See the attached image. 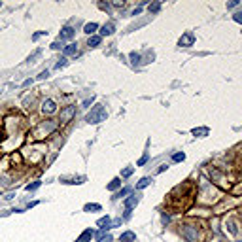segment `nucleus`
Wrapping results in <instances>:
<instances>
[{
    "label": "nucleus",
    "mask_w": 242,
    "mask_h": 242,
    "mask_svg": "<svg viewBox=\"0 0 242 242\" xmlns=\"http://www.w3.org/2000/svg\"><path fill=\"white\" fill-rule=\"evenodd\" d=\"M57 121H53V119H49V121H42V123L36 127V129L32 131V136L36 138V140H40V138H44V136H47V134H51L55 129H57Z\"/></svg>",
    "instance_id": "obj_1"
},
{
    "label": "nucleus",
    "mask_w": 242,
    "mask_h": 242,
    "mask_svg": "<svg viewBox=\"0 0 242 242\" xmlns=\"http://www.w3.org/2000/svg\"><path fill=\"white\" fill-rule=\"evenodd\" d=\"M104 119H106V108H104L102 104L93 106V108H91V112L85 116V121H87V123H93V125L102 123Z\"/></svg>",
    "instance_id": "obj_2"
},
{
    "label": "nucleus",
    "mask_w": 242,
    "mask_h": 242,
    "mask_svg": "<svg viewBox=\"0 0 242 242\" xmlns=\"http://www.w3.org/2000/svg\"><path fill=\"white\" fill-rule=\"evenodd\" d=\"M180 233L187 242H197V238H199V231H197L195 225H182Z\"/></svg>",
    "instance_id": "obj_3"
},
{
    "label": "nucleus",
    "mask_w": 242,
    "mask_h": 242,
    "mask_svg": "<svg viewBox=\"0 0 242 242\" xmlns=\"http://www.w3.org/2000/svg\"><path fill=\"white\" fill-rule=\"evenodd\" d=\"M76 116V106H66V108L61 110V117H59V123L66 125L68 121H72V117Z\"/></svg>",
    "instance_id": "obj_4"
},
{
    "label": "nucleus",
    "mask_w": 242,
    "mask_h": 242,
    "mask_svg": "<svg viewBox=\"0 0 242 242\" xmlns=\"http://www.w3.org/2000/svg\"><path fill=\"white\" fill-rule=\"evenodd\" d=\"M57 112V104L55 100H51V98H46L44 102H42V113L44 116H51V113Z\"/></svg>",
    "instance_id": "obj_5"
},
{
    "label": "nucleus",
    "mask_w": 242,
    "mask_h": 242,
    "mask_svg": "<svg viewBox=\"0 0 242 242\" xmlns=\"http://www.w3.org/2000/svg\"><path fill=\"white\" fill-rule=\"evenodd\" d=\"M178 44L180 46H183V47H189V46H193L195 44V34L193 32H186L183 36L178 40Z\"/></svg>",
    "instance_id": "obj_6"
},
{
    "label": "nucleus",
    "mask_w": 242,
    "mask_h": 242,
    "mask_svg": "<svg viewBox=\"0 0 242 242\" xmlns=\"http://www.w3.org/2000/svg\"><path fill=\"white\" fill-rule=\"evenodd\" d=\"M113 32H116V25H113L112 21H108V23H104L100 27V38L102 36H110V34H113Z\"/></svg>",
    "instance_id": "obj_7"
},
{
    "label": "nucleus",
    "mask_w": 242,
    "mask_h": 242,
    "mask_svg": "<svg viewBox=\"0 0 242 242\" xmlns=\"http://www.w3.org/2000/svg\"><path fill=\"white\" fill-rule=\"evenodd\" d=\"M74 34H76V30H74L72 27H62L59 38H61V42H62V40H70V38H74Z\"/></svg>",
    "instance_id": "obj_8"
},
{
    "label": "nucleus",
    "mask_w": 242,
    "mask_h": 242,
    "mask_svg": "<svg viewBox=\"0 0 242 242\" xmlns=\"http://www.w3.org/2000/svg\"><path fill=\"white\" fill-rule=\"evenodd\" d=\"M97 225L100 227V231H104V233H106V231H110V229H112V227H110V225H112V219H110V216H104V218H100V219L97 221Z\"/></svg>",
    "instance_id": "obj_9"
},
{
    "label": "nucleus",
    "mask_w": 242,
    "mask_h": 242,
    "mask_svg": "<svg viewBox=\"0 0 242 242\" xmlns=\"http://www.w3.org/2000/svg\"><path fill=\"white\" fill-rule=\"evenodd\" d=\"M136 204H138V195H131V197H127V199H125V208L129 210V212H131Z\"/></svg>",
    "instance_id": "obj_10"
},
{
    "label": "nucleus",
    "mask_w": 242,
    "mask_h": 242,
    "mask_svg": "<svg viewBox=\"0 0 242 242\" xmlns=\"http://www.w3.org/2000/svg\"><path fill=\"white\" fill-rule=\"evenodd\" d=\"M134 240H136V234L132 231H125V233H121V237H119V242H134Z\"/></svg>",
    "instance_id": "obj_11"
},
{
    "label": "nucleus",
    "mask_w": 242,
    "mask_h": 242,
    "mask_svg": "<svg viewBox=\"0 0 242 242\" xmlns=\"http://www.w3.org/2000/svg\"><path fill=\"white\" fill-rule=\"evenodd\" d=\"M95 234V231L93 229H85L81 234H80V238H78L76 242H91V237Z\"/></svg>",
    "instance_id": "obj_12"
},
{
    "label": "nucleus",
    "mask_w": 242,
    "mask_h": 242,
    "mask_svg": "<svg viewBox=\"0 0 242 242\" xmlns=\"http://www.w3.org/2000/svg\"><path fill=\"white\" fill-rule=\"evenodd\" d=\"M151 176H144V178H140V182L136 183V189H144V187H148V186H151Z\"/></svg>",
    "instance_id": "obj_13"
},
{
    "label": "nucleus",
    "mask_w": 242,
    "mask_h": 242,
    "mask_svg": "<svg viewBox=\"0 0 242 242\" xmlns=\"http://www.w3.org/2000/svg\"><path fill=\"white\" fill-rule=\"evenodd\" d=\"M112 234H106L104 231H98L97 233V242H112Z\"/></svg>",
    "instance_id": "obj_14"
},
{
    "label": "nucleus",
    "mask_w": 242,
    "mask_h": 242,
    "mask_svg": "<svg viewBox=\"0 0 242 242\" xmlns=\"http://www.w3.org/2000/svg\"><path fill=\"white\" fill-rule=\"evenodd\" d=\"M62 53H65V55H76V53H78V44H68V46H65Z\"/></svg>",
    "instance_id": "obj_15"
},
{
    "label": "nucleus",
    "mask_w": 242,
    "mask_h": 242,
    "mask_svg": "<svg viewBox=\"0 0 242 242\" xmlns=\"http://www.w3.org/2000/svg\"><path fill=\"white\" fill-rule=\"evenodd\" d=\"M97 28H98V25H97V23H87V25L83 27V32H85V34H91V36H93V34L97 32Z\"/></svg>",
    "instance_id": "obj_16"
},
{
    "label": "nucleus",
    "mask_w": 242,
    "mask_h": 242,
    "mask_svg": "<svg viewBox=\"0 0 242 242\" xmlns=\"http://www.w3.org/2000/svg\"><path fill=\"white\" fill-rule=\"evenodd\" d=\"M121 187V178H113V180L108 183V191H116Z\"/></svg>",
    "instance_id": "obj_17"
},
{
    "label": "nucleus",
    "mask_w": 242,
    "mask_h": 242,
    "mask_svg": "<svg viewBox=\"0 0 242 242\" xmlns=\"http://www.w3.org/2000/svg\"><path fill=\"white\" fill-rule=\"evenodd\" d=\"M100 208H102V206H100V204H97V202H93V204L89 202V204H85V206H83V210H85V212H98Z\"/></svg>",
    "instance_id": "obj_18"
},
{
    "label": "nucleus",
    "mask_w": 242,
    "mask_h": 242,
    "mask_svg": "<svg viewBox=\"0 0 242 242\" xmlns=\"http://www.w3.org/2000/svg\"><path fill=\"white\" fill-rule=\"evenodd\" d=\"M100 42H102V38H100V36H91V38H89V42H87V46L97 47V46H100Z\"/></svg>",
    "instance_id": "obj_19"
},
{
    "label": "nucleus",
    "mask_w": 242,
    "mask_h": 242,
    "mask_svg": "<svg viewBox=\"0 0 242 242\" xmlns=\"http://www.w3.org/2000/svg\"><path fill=\"white\" fill-rule=\"evenodd\" d=\"M131 193V187H123V189H119L116 195H113V199H123V197H127Z\"/></svg>",
    "instance_id": "obj_20"
},
{
    "label": "nucleus",
    "mask_w": 242,
    "mask_h": 242,
    "mask_svg": "<svg viewBox=\"0 0 242 242\" xmlns=\"http://www.w3.org/2000/svg\"><path fill=\"white\" fill-rule=\"evenodd\" d=\"M131 61H132V65L136 66L138 62L142 61V55H140V53H136V51H132V53H131Z\"/></svg>",
    "instance_id": "obj_21"
},
{
    "label": "nucleus",
    "mask_w": 242,
    "mask_h": 242,
    "mask_svg": "<svg viewBox=\"0 0 242 242\" xmlns=\"http://www.w3.org/2000/svg\"><path fill=\"white\" fill-rule=\"evenodd\" d=\"M193 134H195V136H206V134H208V129H206V127H201V129H193Z\"/></svg>",
    "instance_id": "obj_22"
},
{
    "label": "nucleus",
    "mask_w": 242,
    "mask_h": 242,
    "mask_svg": "<svg viewBox=\"0 0 242 242\" xmlns=\"http://www.w3.org/2000/svg\"><path fill=\"white\" fill-rule=\"evenodd\" d=\"M161 10V2H153V4H149V11L151 13H157Z\"/></svg>",
    "instance_id": "obj_23"
},
{
    "label": "nucleus",
    "mask_w": 242,
    "mask_h": 242,
    "mask_svg": "<svg viewBox=\"0 0 242 242\" xmlns=\"http://www.w3.org/2000/svg\"><path fill=\"white\" fill-rule=\"evenodd\" d=\"M40 186H42V182H32V183H28V186H27V191H36Z\"/></svg>",
    "instance_id": "obj_24"
},
{
    "label": "nucleus",
    "mask_w": 242,
    "mask_h": 242,
    "mask_svg": "<svg viewBox=\"0 0 242 242\" xmlns=\"http://www.w3.org/2000/svg\"><path fill=\"white\" fill-rule=\"evenodd\" d=\"M51 49H55V51H59V49H65V46H62V42L61 40H57L51 44Z\"/></svg>",
    "instance_id": "obj_25"
},
{
    "label": "nucleus",
    "mask_w": 242,
    "mask_h": 242,
    "mask_svg": "<svg viewBox=\"0 0 242 242\" xmlns=\"http://www.w3.org/2000/svg\"><path fill=\"white\" fill-rule=\"evenodd\" d=\"M183 159H186V153H174L172 155V161H176V163H180V161H183Z\"/></svg>",
    "instance_id": "obj_26"
},
{
    "label": "nucleus",
    "mask_w": 242,
    "mask_h": 242,
    "mask_svg": "<svg viewBox=\"0 0 242 242\" xmlns=\"http://www.w3.org/2000/svg\"><path fill=\"white\" fill-rule=\"evenodd\" d=\"M148 159H149V155H148V153H144V155H142V157H140V161L136 163V165H138V167H142V165H146V163H148Z\"/></svg>",
    "instance_id": "obj_27"
},
{
    "label": "nucleus",
    "mask_w": 242,
    "mask_h": 242,
    "mask_svg": "<svg viewBox=\"0 0 242 242\" xmlns=\"http://www.w3.org/2000/svg\"><path fill=\"white\" fill-rule=\"evenodd\" d=\"M62 66H66V59H65V57H62V59H59V62L55 65V68H57V70H61Z\"/></svg>",
    "instance_id": "obj_28"
},
{
    "label": "nucleus",
    "mask_w": 242,
    "mask_h": 242,
    "mask_svg": "<svg viewBox=\"0 0 242 242\" xmlns=\"http://www.w3.org/2000/svg\"><path fill=\"white\" fill-rule=\"evenodd\" d=\"M132 172H134V168L131 167V168H125V170H123V172H121V176H123V178H129V176H131Z\"/></svg>",
    "instance_id": "obj_29"
},
{
    "label": "nucleus",
    "mask_w": 242,
    "mask_h": 242,
    "mask_svg": "<svg viewBox=\"0 0 242 242\" xmlns=\"http://www.w3.org/2000/svg\"><path fill=\"white\" fill-rule=\"evenodd\" d=\"M233 19L237 21V23H242V11H237V13L233 15Z\"/></svg>",
    "instance_id": "obj_30"
},
{
    "label": "nucleus",
    "mask_w": 242,
    "mask_h": 242,
    "mask_svg": "<svg viewBox=\"0 0 242 242\" xmlns=\"http://www.w3.org/2000/svg\"><path fill=\"white\" fill-rule=\"evenodd\" d=\"M46 30H40V32H36V34H34V36H32V40H38V38H42V36H46Z\"/></svg>",
    "instance_id": "obj_31"
},
{
    "label": "nucleus",
    "mask_w": 242,
    "mask_h": 242,
    "mask_svg": "<svg viewBox=\"0 0 242 242\" xmlns=\"http://www.w3.org/2000/svg\"><path fill=\"white\" fill-rule=\"evenodd\" d=\"M93 100H95L93 97H91V98H87V100H83V108H89V106L93 104Z\"/></svg>",
    "instance_id": "obj_32"
},
{
    "label": "nucleus",
    "mask_w": 242,
    "mask_h": 242,
    "mask_svg": "<svg viewBox=\"0 0 242 242\" xmlns=\"http://www.w3.org/2000/svg\"><path fill=\"white\" fill-rule=\"evenodd\" d=\"M98 8H100V10H106V11H108V10H110V4H104V2H100V4H98Z\"/></svg>",
    "instance_id": "obj_33"
},
{
    "label": "nucleus",
    "mask_w": 242,
    "mask_h": 242,
    "mask_svg": "<svg viewBox=\"0 0 242 242\" xmlns=\"http://www.w3.org/2000/svg\"><path fill=\"white\" fill-rule=\"evenodd\" d=\"M47 76H49V70H44V72H40L38 78H40V80H44V78H47Z\"/></svg>",
    "instance_id": "obj_34"
},
{
    "label": "nucleus",
    "mask_w": 242,
    "mask_h": 242,
    "mask_svg": "<svg viewBox=\"0 0 242 242\" xmlns=\"http://www.w3.org/2000/svg\"><path fill=\"white\" fill-rule=\"evenodd\" d=\"M140 11H142V6H140V8H136V10H132V11H131V15H134V17H136Z\"/></svg>",
    "instance_id": "obj_35"
},
{
    "label": "nucleus",
    "mask_w": 242,
    "mask_h": 242,
    "mask_svg": "<svg viewBox=\"0 0 242 242\" xmlns=\"http://www.w3.org/2000/svg\"><path fill=\"white\" fill-rule=\"evenodd\" d=\"M234 6H238V2H229V4H227V8H229V10H233Z\"/></svg>",
    "instance_id": "obj_36"
},
{
    "label": "nucleus",
    "mask_w": 242,
    "mask_h": 242,
    "mask_svg": "<svg viewBox=\"0 0 242 242\" xmlns=\"http://www.w3.org/2000/svg\"><path fill=\"white\" fill-rule=\"evenodd\" d=\"M161 219H163V223H168V219H170V218H168L167 214H163V216H161Z\"/></svg>",
    "instance_id": "obj_37"
}]
</instances>
